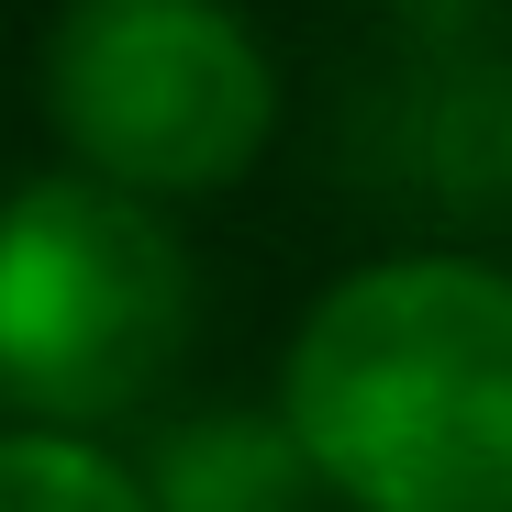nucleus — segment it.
Masks as SVG:
<instances>
[{"label":"nucleus","instance_id":"f257e3e1","mask_svg":"<svg viewBox=\"0 0 512 512\" xmlns=\"http://www.w3.org/2000/svg\"><path fill=\"white\" fill-rule=\"evenodd\" d=\"M279 423L346 512H512V279L390 256L312 301Z\"/></svg>","mask_w":512,"mask_h":512},{"label":"nucleus","instance_id":"f03ea898","mask_svg":"<svg viewBox=\"0 0 512 512\" xmlns=\"http://www.w3.org/2000/svg\"><path fill=\"white\" fill-rule=\"evenodd\" d=\"M190 346V256L112 179L0 201V401L34 423H123Z\"/></svg>","mask_w":512,"mask_h":512},{"label":"nucleus","instance_id":"7ed1b4c3","mask_svg":"<svg viewBox=\"0 0 512 512\" xmlns=\"http://www.w3.org/2000/svg\"><path fill=\"white\" fill-rule=\"evenodd\" d=\"M45 112L78 179L167 201L256 167L279 78L223 0H67L45 34Z\"/></svg>","mask_w":512,"mask_h":512},{"label":"nucleus","instance_id":"20e7f679","mask_svg":"<svg viewBox=\"0 0 512 512\" xmlns=\"http://www.w3.org/2000/svg\"><path fill=\"white\" fill-rule=\"evenodd\" d=\"M301 490H323L312 457L290 446V423H256V412L179 423L167 457H156V479H145L156 512H301Z\"/></svg>","mask_w":512,"mask_h":512},{"label":"nucleus","instance_id":"39448f33","mask_svg":"<svg viewBox=\"0 0 512 512\" xmlns=\"http://www.w3.org/2000/svg\"><path fill=\"white\" fill-rule=\"evenodd\" d=\"M0 512H156V501L78 435H0Z\"/></svg>","mask_w":512,"mask_h":512}]
</instances>
